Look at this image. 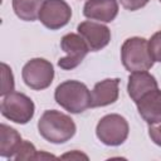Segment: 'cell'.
Here are the masks:
<instances>
[{
    "label": "cell",
    "mask_w": 161,
    "mask_h": 161,
    "mask_svg": "<svg viewBox=\"0 0 161 161\" xmlns=\"http://www.w3.org/2000/svg\"><path fill=\"white\" fill-rule=\"evenodd\" d=\"M39 135L50 143H64L69 141L77 131L74 121L65 113L55 109L44 111L38 121Z\"/></svg>",
    "instance_id": "cell-1"
},
{
    "label": "cell",
    "mask_w": 161,
    "mask_h": 161,
    "mask_svg": "<svg viewBox=\"0 0 161 161\" xmlns=\"http://www.w3.org/2000/svg\"><path fill=\"white\" fill-rule=\"evenodd\" d=\"M57 103L70 113H82L91 108L92 94L88 87L79 80H65L54 92Z\"/></svg>",
    "instance_id": "cell-2"
},
{
    "label": "cell",
    "mask_w": 161,
    "mask_h": 161,
    "mask_svg": "<svg viewBox=\"0 0 161 161\" xmlns=\"http://www.w3.org/2000/svg\"><path fill=\"white\" fill-rule=\"evenodd\" d=\"M121 60L130 73L151 69L153 59L148 50V40L140 36L126 39L121 47Z\"/></svg>",
    "instance_id": "cell-3"
},
{
    "label": "cell",
    "mask_w": 161,
    "mask_h": 161,
    "mask_svg": "<svg viewBox=\"0 0 161 161\" xmlns=\"http://www.w3.org/2000/svg\"><path fill=\"white\" fill-rule=\"evenodd\" d=\"M130 132L128 122L125 117L117 113H111L99 119L96 127V135L98 140L107 146L122 145Z\"/></svg>",
    "instance_id": "cell-4"
},
{
    "label": "cell",
    "mask_w": 161,
    "mask_h": 161,
    "mask_svg": "<svg viewBox=\"0 0 161 161\" xmlns=\"http://www.w3.org/2000/svg\"><path fill=\"white\" fill-rule=\"evenodd\" d=\"M1 114L19 125L28 123L35 111L34 102L24 93L20 92H11L4 96L1 101Z\"/></svg>",
    "instance_id": "cell-5"
},
{
    "label": "cell",
    "mask_w": 161,
    "mask_h": 161,
    "mask_svg": "<svg viewBox=\"0 0 161 161\" xmlns=\"http://www.w3.org/2000/svg\"><path fill=\"white\" fill-rule=\"evenodd\" d=\"M21 77L29 88L43 91L52 84L54 79V68L53 64L44 58H33L23 67Z\"/></svg>",
    "instance_id": "cell-6"
},
{
    "label": "cell",
    "mask_w": 161,
    "mask_h": 161,
    "mask_svg": "<svg viewBox=\"0 0 161 161\" xmlns=\"http://www.w3.org/2000/svg\"><path fill=\"white\" fill-rule=\"evenodd\" d=\"M60 48L67 53L65 57L58 60V65L64 70H70L77 68L83 59L87 57L89 48L79 34L69 33L65 34L60 40Z\"/></svg>",
    "instance_id": "cell-7"
},
{
    "label": "cell",
    "mask_w": 161,
    "mask_h": 161,
    "mask_svg": "<svg viewBox=\"0 0 161 161\" xmlns=\"http://www.w3.org/2000/svg\"><path fill=\"white\" fill-rule=\"evenodd\" d=\"M70 18L72 9L64 0H45L38 19L45 28L57 30L65 26Z\"/></svg>",
    "instance_id": "cell-8"
},
{
    "label": "cell",
    "mask_w": 161,
    "mask_h": 161,
    "mask_svg": "<svg viewBox=\"0 0 161 161\" xmlns=\"http://www.w3.org/2000/svg\"><path fill=\"white\" fill-rule=\"evenodd\" d=\"M78 34L83 38L91 52H98L108 45L111 40V30L108 26L96 21H83L77 26Z\"/></svg>",
    "instance_id": "cell-9"
},
{
    "label": "cell",
    "mask_w": 161,
    "mask_h": 161,
    "mask_svg": "<svg viewBox=\"0 0 161 161\" xmlns=\"http://www.w3.org/2000/svg\"><path fill=\"white\" fill-rule=\"evenodd\" d=\"M118 14L117 0H88L83 8V15L91 20L111 23Z\"/></svg>",
    "instance_id": "cell-10"
},
{
    "label": "cell",
    "mask_w": 161,
    "mask_h": 161,
    "mask_svg": "<svg viewBox=\"0 0 161 161\" xmlns=\"http://www.w3.org/2000/svg\"><path fill=\"white\" fill-rule=\"evenodd\" d=\"M119 79L118 78H107L94 84L92 94L91 108L104 107L114 103L119 96Z\"/></svg>",
    "instance_id": "cell-11"
},
{
    "label": "cell",
    "mask_w": 161,
    "mask_h": 161,
    "mask_svg": "<svg viewBox=\"0 0 161 161\" xmlns=\"http://www.w3.org/2000/svg\"><path fill=\"white\" fill-rule=\"evenodd\" d=\"M137 111L147 125L161 122V91L158 88L145 94L136 102Z\"/></svg>",
    "instance_id": "cell-12"
},
{
    "label": "cell",
    "mask_w": 161,
    "mask_h": 161,
    "mask_svg": "<svg viewBox=\"0 0 161 161\" xmlns=\"http://www.w3.org/2000/svg\"><path fill=\"white\" fill-rule=\"evenodd\" d=\"M158 88L156 78L150 74L147 70L141 72H132L128 77V84H127V92L132 101L137 102L140 101L145 94L148 92Z\"/></svg>",
    "instance_id": "cell-13"
},
{
    "label": "cell",
    "mask_w": 161,
    "mask_h": 161,
    "mask_svg": "<svg viewBox=\"0 0 161 161\" xmlns=\"http://www.w3.org/2000/svg\"><path fill=\"white\" fill-rule=\"evenodd\" d=\"M0 137V156L5 158H14L20 143L23 142L20 133L15 128L1 123Z\"/></svg>",
    "instance_id": "cell-14"
},
{
    "label": "cell",
    "mask_w": 161,
    "mask_h": 161,
    "mask_svg": "<svg viewBox=\"0 0 161 161\" xmlns=\"http://www.w3.org/2000/svg\"><path fill=\"white\" fill-rule=\"evenodd\" d=\"M45 0H13V10L24 21H34L39 18L40 9Z\"/></svg>",
    "instance_id": "cell-15"
},
{
    "label": "cell",
    "mask_w": 161,
    "mask_h": 161,
    "mask_svg": "<svg viewBox=\"0 0 161 161\" xmlns=\"http://www.w3.org/2000/svg\"><path fill=\"white\" fill-rule=\"evenodd\" d=\"M1 92L0 94L4 97L11 92H14V75L11 68L6 63H1Z\"/></svg>",
    "instance_id": "cell-16"
},
{
    "label": "cell",
    "mask_w": 161,
    "mask_h": 161,
    "mask_svg": "<svg viewBox=\"0 0 161 161\" xmlns=\"http://www.w3.org/2000/svg\"><path fill=\"white\" fill-rule=\"evenodd\" d=\"M36 153H38V151H36L35 146L31 142L23 141L20 143V146H19V148H18L14 158L16 161H21V160H35Z\"/></svg>",
    "instance_id": "cell-17"
},
{
    "label": "cell",
    "mask_w": 161,
    "mask_h": 161,
    "mask_svg": "<svg viewBox=\"0 0 161 161\" xmlns=\"http://www.w3.org/2000/svg\"><path fill=\"white\" fill-rule=\"evenodd\" d=\"M148 50L153 62L161 63V30L156 31L148 40Z\"/></svg>",
    "instance_id": "cell-18"
},
{
    "label": "cell",
    "mask_w": 161,
    "mask_h": 161,
    "mask_svg": "<svg viewBox=\"0 0 161 161\" xmlns=\"http://www.w3.org/2000/svg\"><path fill=\"white\" fill-rule=\"evenodd\" d=\"M119 1L125 9L130 10V11H136V10L146 6L150 0H119Z\"/></svg>",
    "instance_id": "cell-19"
},
{
    "label": "cell",
    "mask_w": 161,
    "mask_h": 161,
    "mask_svg": "<svg viewBox=\"0 0 161 161\" xmlns=\"http://www.w3.org/2000/svg\"><path fill=\"white\" fill-rule=\"evenodd\" d=\"M82 157H84L86 160L88 158L86 155L80 153L79 151H73V152H69V153H65V155H63L60 158H82Z\"/></svg>",
    "instance_id": "cell-20"
},
{
    "label": "cell",
    "mask_w": 161,
    "mask_h": 161,
    "mask_svg": "<svg viewBox=\"0 0 161 161\" xmlns=\"http://www.w3.org/2000/svg\"><path fill=\"white\" fill-rule=\"evenodd\" d=\"M44 158H55V156L49 155V153H45V152H42V151H40V152L38 151L35 160H44Z\"/></svg>",
    "instance_id": "cell-21"
},
{
    "label": "cell",
    "mask_w": 161,
    "mask_h": 161,
    "mask_svg": "<svg viewBox=\"0 0 161 161\" xmlns=\"http://www.w3.org/2000/svg\"><path fill=\"white\" fill-rule=\"evenodd\" d=\"M160 3H161V0H160Z\"/></svg>",
    "instance_id": "cell-22"
}]
</instances>
